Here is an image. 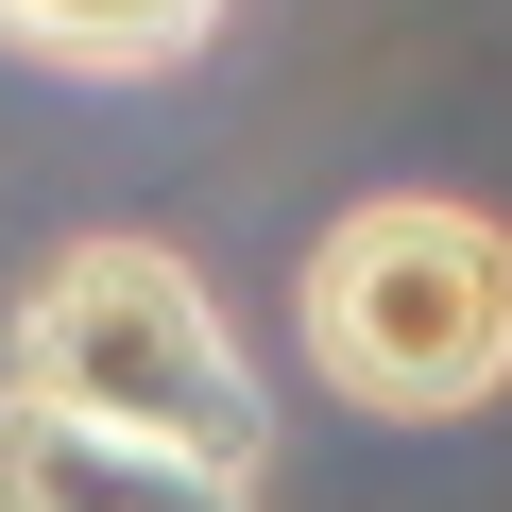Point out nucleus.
<instances>
[{
	"label": "nucleus",
	"instance_id": "f257e3e1",
	"mask_svg": "<svg viewBox=\"0 0 512 512\" xmlns=\"http://www.w3.org/2000/svg\"><path fill=\"white\" fill-rule=\"evenodd\" d=\"M308 376L376 427H461L512 393V222L444 205V188H376L308 239L291 274Z\"/></svg>",
	"mask_w": 512,
	"mask_h": 512
},
{
	"label": "nucleus",
	"instance_id": "f03ea898",
	"mask_svg": "<svg viewBox=\"0 0 512 512\" xmlns=\"http://www.w3.org/2000/svg\"><path fill=\"white\" fill-rule=\"evenodd\" d=\"M18 393H69L103 427H154V444H205V461H256V359L222 325V291L188 274L171 239H69L52 274L18 291Z\"/></svg>",
	"mask_w": 512,
	"mask_h": 512
},
{
	"label": "nucleus",
	"instance_id": "7ed1b4c3",
	"mask_svg": "<svg viewBox=\"0 0 512 512\" xmlns=\"http://www.w3.org/2000/svg\"><path fill=\"white\" fill-rule=\"evenodd\" d=\"M0 512H256V461H205L0 376Z\"/></svg>",
	"mask_w": 512,
	"mask_h": 512
},
{
	"label": "nucleus",
	"instance_id": "20e7f679",
	"mask_svg": "<svg viewBox=\"0 0 512 512\" xmlns=\"http://www.w3.org/2000/svg\"><path fill=\"white\" fill-rule=\"evenodd\" d=\"M222 18H239V0H0V52H18V69H69V86H154Z\"/></svg>",
	"mask_w": 512,
	"mask_h": 512
}]
</instances>
